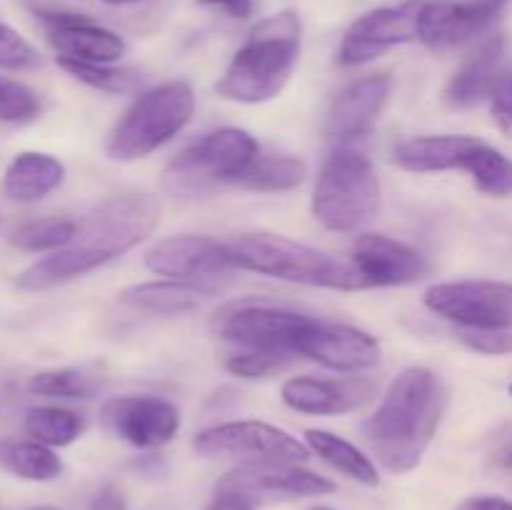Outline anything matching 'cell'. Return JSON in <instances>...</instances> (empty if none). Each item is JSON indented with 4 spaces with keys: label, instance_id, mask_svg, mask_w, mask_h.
Here are the masks:
<instances>
[{
    "label": "cell",
    "instance_id": "4dcf8cb0",
    "mask_svg": "<svg viewBox=\"0 0 512 510\" xmlns=\"http://www.w3.org/2000/svg\"><path fill=\"white\" fill-rule=\"evenodd\" d=\"M98 388H100L98 380L78 368L40 370V373H35L28 383V390L33 395H43V398H58V400L93 398Z\"/></svg>",
    "mask_w": 512,
    "mask_h": 510
},
{
    "label": "cell",
    "instance_id": "5bb4252c",
    "mask_svg": "<svg viewBox=\"0 0 512 510\" xmlns=\"http://www.w3.org/2000/svg\"><path fill=\"white\" fill-rule=\"evenodd\" d=\"M500 13L503 3L498 0H425L418 40L435 53H448L488 33Z\"/></svg>",
    "mask_w": 512,
    "mask_h": 510
},
{
    "label": "cell",
    "instance_id": "7402d4cb",
    "mask_svg": "<svg viewBox=\"0 0 512 510\" xmlns=\"http://www.w3.org/2000/svg\"><path fill=\"white\" fill-rule=\"evenodd\" d=\"M480 140L473 135H425L410 138L395 148V163L410 173H443V170H465V163L478 148Z\"/></svg>",
    "mask_w": 512,
    "mask_h": 510
},
{
    "label": "cell",
    "instance_id": "ac0fdd59",
    "mask_svg": "<svg viewBox=\"0 0 512 510\" xmlns=\"http://www.w3.org/2000/svg\"><path fill=\"white\" fill-rule=\"evenodd\" d=\"M298 355L340 373H360L380 363V343L353 325L320 323L300 343Z\"/></svg>",
    "mask_w": 512,
    "mask_h": 510
},
{
    "label": "cell",
    "instance_id": "f1b7e54d",
    "mask_svg": "<svg viewBox=\"0 0 512 510\" xmlns=\"http://www.w3.org/2000/svg\"><path fill=\"white\" fill-rule=\"evenodd\" d=\"M25 430L33 440L48 445V448H65L73 440H78L83 430V420L78 413L68 408H53V405H40L25 413Z\"/></svg>",
    "mask_w": 512,
    "mask_h": 510
},
{
    "label": "cell",
    "instance_id": "3957f363",
    "mask_svg": "<svg viewBox=\"0 0 512 510\" xmlns=\"http://www.w3.org/2000/svg\"><path fill=\"white\" fill-rule=\"evenodd\" d=\"M303 25L293 10L260 20L215 83L220 98L258 105L278 98L300 58Z\"/></svg>",
    "mask_w": 512,
    "mask_h": 510
},
{
    "label": "cell",
    "instance_id": "6da1fadb",
    "mask_svg": "<svg viewBox=\"0 0 512 510\" xmlns=\"http://www.w3.org/2000/svg\"><path fill=\"white\" fill-rule=\"evenodd\" d=\"M160 223V200L150 193H125L103 200L78 223L73 243L25 268L15 285L45 290L80 278L143 243Z\"/></svg>",
    "mask_w": 512,
    "mask_h": 510
},
{
    "label": "cell",
    "instance_id": "4316f807",
    "mask_svg": "<svg viewBox=\"0 0 512 510\" xmlns=\"http://www.w3.org/2000/svg\"><path fill=\"white\" fill-rule=\"evenodd\" d=\"M308 175V165L303 158L295 155H258L243 178L238 180V188L255 190V193H283V190L298 188Z\"/></svg>",
    "mask_w": 512,
    "mask_h": 510
},
{
    "label": "cell",
    "instance_id": "9c48e42d",
    "mask_svg": "<svg viewBox=\"0 0 512 510\" xmlns=\"http://www.w3.org/2000/svg\"><path fill=\"white\" fill-rule=\"evenodd\" d=\"M195 453L203 458H240L245 463H305L310 448L260 420H233L203 430L193 440Z\"/></svg>",
    "mask_w": 512,
    "mask_h": 510
},
{
    "label": "cell",
    "instance_id": "52a82bcc",
    "mask_svg": "<svg viewBox=\"0 0 512 510\" xmlns=\"http://www.w3.org/2000/svg\"><path fill=\"white\" fill-rule=\"evenodd\" d=\"M258 155L260 145L248 130H213L170 160L163 183L175 195H198L223 183L238 185Z\"/></svg>",
    "mask_w": 512,
    "mask_h": 510
},
{
    "label": "cell",
    "instance_id": "d6986e66",
    "mask_svg": "<svg viewBox=\"0 0 512 510\" xmlns=\"http://www.w3.org/2000/svg\"><path fill=\"white\" fill-rule=\"evenodd\" d=\"M375 380L358 378H290L283 383V403L305 415H343L373 400Z\"/></svg>",
    "mask_w": 512,
    "mask_h": 510
},
{
    "label": "cell",
    "instance_id": "9a60e30c",
    "mask_svg": "<svg viewBox=\"0 0 512 510\" xmlns=\"http://www.w3.org/2000/svg\"><path fill=\"white\" fill-rule=\"evenodd\" d=\"M145 265L170 280H205L233 270L228 243L208 235H173L148 250Z\"/></svg>",
    "mask_w": 512,
    "mask_h": 510
},
{
    "label": "cell",
    "instance_id": "5b68a950",
    "mask_svg": "<svg viewBox=\"0 0 512 510\" xmlns=\"http://www.w3.org/2000/svg\"><path fill=\"white\" fill-rule=\"evenodd\" d=\"M380 180L365 153L338 145L325 158L313 193V215L335 233H358L378 215Z\"/></svg>",
    "mask_w": 512,
    "mask_h": 510
},
{
    "label": "cell",
    "instance_id": "1f68e13d",
    "mask_svg": "<svg viewBox=\"0 0 512 510\" xmlns=\"http://www.w3.org/2000/svg\"><path fill=\"white\" fill-rule=\"evenodd\" d=\"M58 65L80 83L90 85L95 90H105V93H128L138 85V75L133 70L110 68V65L85 63V60L73 58H58Z\"/></svg>",
    "mask_w": 512,
    "mask_h": 510
},
{
    "label": "cell",
    "instance_id": "7a4b0ae2",
    "mask_svg": "<svg viewBox=\"0 0 512 510\" xmlns=\"http://www.w3.org/2000/svg\"><path fill=\"white\" fill-rule=\"evenodd\" d=\"M445 405L448 393L433 370H403L363 425L365 440L380 465L398 475L418 468L438 433Z\"/></svg>",
    "mask_w": 512,
    "mask_h": 510
},
{
    "label": "cell",
    "instance_id": "4fadbf2b",
    "mask_svg": "<svg viewBox=\"0 0 512 510\" xmlns=\"http://www.w3.org/2000/svg\"><path fill=\"white\" fill-rule=\"evenodd\" d=\"M103 425L135 448H163L178 435L180 413L158 395H120L100 410Z\"/></svg>",
    "mask_w": 512,
    "mask_h": 510
},
{
    "label": "cell",
    "instance_id": "d590c367",
    "mask_svg": "<svg viewBox=\"0 0 512 510\" xmlns=\"http://www.w3.org/2000/svg\"><path fill=\"white\" fill-rule=\"evenodd\" d=\"M460 340L470 350L483 355H508L512 353V333L510 330L493 328H458Z\"/></svg>",
    "mask_w": 512,
    "mask_h": 510
},
{
    "label": "cell",
    "instance_id": "7c38bea8",
    "mask_svg": "<svg viewBox=\"0 0 512 510\" xmlns=\"http://www.w3.org/2000/svg\"><path fill=\"white\" fill-rule=\"evenodd\" d=\"M215 493L243 495L253 503L263 498H315L335 493V483L300 468V463H243L218 480Z\"/></svg>",
    "mask_w": 512,
    "mask_h": 510
},
{
    "label": "cell",
    "instance_id": "cb8c5ba5",
    "mask_svg": "<svg viewBox=\"0 0 512 510\" xmlns=\"http://www.w3.org/2000/svg\"><path fill=\"white\" fill-rule=\"evenodd\" d=\"M218 293L215 285L203 283V280H158V283H140L133 285L123 293L125 303L135 305V308L153 310V313L163 315H178L190 313V310L200 308L205 300H210Z\"/></svg>",
    "mask_w": 512,
    "mask_h": 510
},
{
    "label": "cell",
    "instance_id": "44dd1931",
    "mask_svg": "<svg viewBox=\"0 0 512 510\" xmlns=\"http://www.w3.org/2000/svg\"><path fill=\"white\" fill-rule=\"evenodd\" d=\"M505 73H508L505 40L503 35H490L463 60L458 73L450 78L448 88H445V100L453 108H473V105L493 98Z\"/></svg>",
    "mask_w": 512,
    "mask_h": 510
},
{
    "label": "cell",
    "instance_id": "277c9868",
    "mask_svg": "<svg viewBox=\"0 0 512 510\" xmlns=\"http://www.w3.org/2000/svg\"><path fill=\"white\" fill-rule=\"evenodd\" d=\"M233 265L268 278L328 290H365L353 260L335 258L318 248L273 233H250L228 243Z\"/></svg>",
    "mask_w": 512,
    "mask_h": 510
},
{
    "label": "cell",
    "instance_id": "d4e9b609",
    "mask_svg": "<svg viewBox=\"0 0 512 510\" xmlns=\"http://www.w3.org/2000/svg\"><path fill=\"white\" fill-rule=\"evenodd\" d=\"M305 443L320 460H325L338 473L348 475L350 480H358L368 488H375L380 483L378 468L373 465V460L363 450L355 448L353 443L340 438V435L328 433V430H305Z\"/></svg>",
    "mask_w": 512,
    "mask_h": 510
},
{
    "label": "cell",
    "instance_id": "8d00e7d4",
    "mask_svg": "<svg viewBox=\"0 0 512 510\" xmlns=\"http://www.w3.org/2000/svg\"><path fill=\"white\" fill-rule=\"evenodd\" d=\"M490 113L505 138L512 140V70L505 73V78L495 88L493 98H490Z\"/></svg>",
    "mask_w": 512,
    "mask_h": 510
},
{
    "label": "cell",
    "instance_id": "83f0119b",
    "mask_svg": "<svg viewBox=\"0 0 512 510\" xmlns=\"http://www.w3.org/2000/svg\"><path fill=\"white\" fill-rule=\"evenodd\" d=\"M465 173L473 178L475 188L490 198L512 195V160L483 140L465 163Z\"/></svg>",
    "mask_w": 512,
    "mask_h": 510
},
{
    "label": "cell",
    "instance_id": "60d3db41",
    "mask_svg": "<svg viewBox=\"0 0 512 510\" xmlns=\"http://www.w3.org/2000/svg\"><path fill=\"white\" fill-rule=\"evenodd\" d=\"M495 465H498L500 470H508L510 473L512 470V440L498 450V455H495Z\"/></svg>",
    "mask_w": 512,
    "mask_h": 510
},
{
    "label": "cell",
    "instance_id": "b9f144b4",
    "mask_svg": "<svg viewBox=\"0 0 512 510\" xmlns=\"http://www.w3.org/2000/svg\"><path fill=\"white\" fill-rule=\"evenodd\" d=\"M198 3H203V5H223V8H228V5L238 3V0H198Z\"/></svg>",
    "mask_w": 512,
    "mask_h": 510
},
{
    "label": "cell",
    "instance_id": "ee69618b",
    "mask_svg": "<svg viewBox=\"0 0 512 510\" xmlns=\"http://www.w3.org/2000/svg\"><path fill=\"white\" fill-rule=\"evenodd\" d=\"M30 510H58V508H53V505H38V508H30Z\"/></svg>",
    "mask_w": 512,
    "mask_h": 510
},
{
    "label": "cell",
    "instance_id": "7bdbcfd3",
    "mask_svg": "<svg viewBox=\"0 0 512 510\" xmlns=\"http://www.w3.org/2000/svg\"><path fill=\"white\" fill-rule=\"evenodd\" d=\"M108 5H128V3H140V0H103Z\"/></svg>",
    "mask_w": 512,
    "mask_h": 510
},
{
    "label": "cell",
    "instance_id": "d6a6232c",
    "mask_svg": "<svg viewBox=\"0 0 512 510\" xmlns=\"http://www.w3.org/2000/svg\"><path fill=\"white\" fill-rule=\"evenodd\" d=\"M293 355H278V353H263V350H243L225 360V368L230 375L243 380H258L278 375L280 370L288 368L293 363Z\"/></svg>",
    "mask_w": 512,
    "mask_h": 510
},
{
    "label": "cell",
    "instance_id": "ffe728a7",
    "mask_svg": "<svg viewBox=\"0 0 512 510\" xmlns=\"http://www.w3.org/2000/svg\"><path fill=\"white\" fill-rule=\"evenodd\" d=\"M390 98V75L378 73L340 90L328 113V135L340 143L365 138L378 123Z\"/></svg>",
    "mask_w": 512,
    "mask_h": 510
},
{
    "label": "cell",
    "instance_id": "603a6c76",
    "mask_svg": "<svg viewBox=\"0 0 512 510\" xmlns=\"http://www.w3.org/2000/svg\"><path fill=\"white\" fill-rule=\"evenodd\" d=\"M65 178V168L58 158L48 153H28L15 155L13 163L8 165L3 175V193L13 203L30 205L48 198Z\"/></svg>",
    "mask_w": 512,
    "mask_h": 510
},
{
    "label": "cell",
    "instance_id": "ab89813d",
    "mask_svg": "<svg viewBox=\"0 0 512 510\" xmlns=\"http://www.w3.org/2000/svg\"><path fill=\"white\" fill-rule=\"evenodd\" d=\"M210 510H255L253 500L233 493H215V503Z\"/></svg>",
    "mask_w": 512,
    "mask_h": 510
},
{
    "label": "cell",
    "instance_id": "8992f818",
    "mask_svg": "<svg viewBox=\"0 0 512 510\" xmlns=\"http://www.w3.org/2000/svg\"><path fill=\"white\" fill-rule=\"evenodd\" d=\"M193 113L195 95L185 80H170L145 90L110 133L105 143L108 158L133 163L155 153L190 123Z\"/></svg>",
    "mask_w": 512,
    "mask_h": 510
},
{
    "label": "cell",
    "instance_id": "30bf717a",
    "mask_svg": "<svg viewBox=\"0 0 512 510\" xmlns=\"http://www.w3.org/2000/svg\"><path fill=\"white\" fill-rule=\"evenodd\" d=\"M425 305L458 328L512 330V285L498 280H455L425 290Z\"/></svg>",
    "mask_w": 512,
    "mask_h": 510
},
{
    "label": "cell",
    "instance_id": "f546056e",
    "mask_svg": "<svg viewBox=\"0 0 512 510\" xmlns=\"http://www.w3.org/2000/svg\"><path fill=\"white\" fill-rule=\"evenodd\" d=\"M78 223L73 218H38L18 225L10 235V243L28 253H55L73 243Z\"/></svg>",
    "mask_w": 512,
    "mask_h": 510
},
{
    "label": "cell",
    "instance_id": "e575fe53",
    "mask_svg": "<svg viewBox=\"0 0 512 510\" xmlns=\"http://www.w3.org/2000/svg\"><path fill=\"white\" fill-rule=\"evenodd\" d=\"M38 53L15 28L0 23V70H30L38 65Z\"/></svg>",
    "mask_w": 512,
    "mask_h": 510
},
{
    "label": "cell",
    "instance_id": "ba28073f",
    "mask_svg": "<svg viewBox=\"0 0 512 510\" xmlns=\"http://www.w3.org/2000/svg\"><path fill=\"white\" fill-rule=\"evenodd\" d=\"M315 325L318 320L298 310L280 308L265 300H245V303L230 305L215 318V333L248 350L295 358L303 338Z\"/></svg>",
    "mask_w": 512,
    "mask_h": 510
},
{
    "label": "cell",
    "instance_id": "f6af8a7d",
    "mask_svg": "<svg viewBox=\"0 0 512 510\" xmlns=\"http://www.w3.org/2000/svg\"><path fill=\"white\" fill-rule=\"evenodd\" d=\"M313 510H333V508H313Z\"/></svg>",
    "mask_w": 512,
    "mask_h": 510
},
{
    "label": "cell",
    "instance_id": "f35d334b",
    "mask_svg": "<svg viewBox=\"0 0 512 510\" xmlns=\"http://www.w3.org/2000/svg\"><path fill=\"white\" fill-rule=\"evenodd\" d=\"M458 510H512V500L498 498V495H475L463 500Z\"/></svg>",
    "mask_w": 512,
    "mask_h": 510
},
{
    "label": "cell",
    "instance_id": "bcb514c9",
    "mask_svg": "<svg viewBox=\"0 0 512 510\" xmlns=\"http://www.w3.org/2000/svg\"><path fill=\"white\" fill-rule=\"evenodd\" d=\"M498 3H503V5H505V3H508V0H498Z\"/></svg>",
    "mask_w": 512,
    "mask_h": 510
},
{
    "label": "cell",
    "instance_id": "74e56055",
    "mask_svg": "<svg viewBox=\"0 0 512 510\" xmlns=\"http://www.w3.org/2000/svg\"><path fill=\"white\" fill-rule=\"evenodd\" d=\"M88 510H128V503H125V495L120 493L113 485H105L100 493H95V498L90 500Z\"/></svg>",
    "mask_w": 512,
    "mask_h": 510
},
{
    "label": "cell",
    "instance_id": "8fae6325",
    "mask_svg": "<svg viewBox=\"0 0 512 510\" xmlns=\"http://www.w3.org/2000/svg\"><path fill=\"white\" fill-rule=\"evenodd\" d=\"M425 0H408V3L390 5V8H375L360 15L343 35L338 60L340 65L373 63L383 58L395 45L418 40L420 15H423Z\"/></svg>",
    "mask_w": 512,
    "mask_h": 510
},
{
    "label": "cell",
    "instance_id": "2e32d148",
    "mask_svg": "<svg viewBox=\"0 0 512 510\" xmlns=\"http://www.w3.org/2000/svg\"><path fill=\"white\" fill-rule=\"evenodd\" d=\"M350 260L368 288L413 285L430 273L428 258L418 248L378 233L360 235Z\"/></svg>",
    "mask_w": 512,
    "mask_h": 510
},
{
    "label": "cell",
    "instance_id": "e0dca14e",
    "mask_svg": "<svg viewBox=\"0 0 512 510\" xmlns=\"http://www.w3.org/2000/svg\"><path fill=\"white\" fill-rule=\"evenodd\" d=\"M38 15L48 30V40L60 53L58 58L110 65L125 55V40L85 15L55 10H40Z\"/></svg>",
    "mask_w": 512,
    "mask_h": 510
},
{
    "label": "cell",
    "instance_id": "7dc6e473",
    "mask_svg": "<svg viewBox=\"0 0 512 510\" xmlns=\"http://www.w3.org/2000/svg\"><path fill=\"white\" fill-rule=\"evenodd\" d=\"M510 395H512V383H510Z\"/></svg>",
    "mask_w": 512,
    "mask_h": 510
},
{
    "label": "cell",
    "instance_id": "836d02e7",
    "mask_svg": "<svg viewBox=\"0 0 512 510\" xmlns=\"http://www.w3.org/2000/svg\"><path fill=\"white\" fill-rule=\"evenodd\" d=\"M38 113V95L28 85L0 75V123H28Z\"/></svg>",
    "mask_w": 512,
    "mask_h": 510
},
{
    "label": "cell",
    "instance_id": "484cf974",
    "mask_svg": "<svg viewBox=\"0 0 512 510\" xmlns=\"http://www.w3.org/2000/svg\"><path fill=\"white\" fill-rule=\"evenodd\" d=\"M0 468L15 478L45 483L63 473V460L38 440H0Z\"/></svg>",
    "mask_w": 512,
    "mask_h": 510
}]
</instances>
